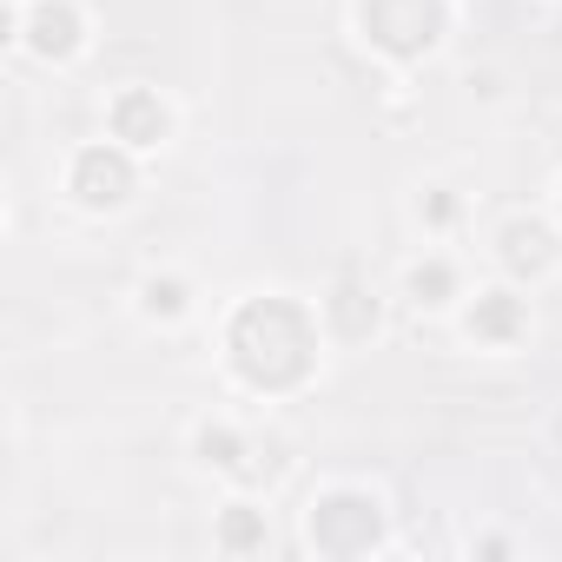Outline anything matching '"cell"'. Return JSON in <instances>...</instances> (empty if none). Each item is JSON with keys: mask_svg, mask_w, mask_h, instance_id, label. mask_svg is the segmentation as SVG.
Listing matches in <instances>:
<instances>
[{"mask_svg": "<svg viewBox=\"0 0 562 562\" xmlns=\"http://www.w3.org/2000/svg\"><path fill=\"white\" fill-rule=\"evenodd\" d=\"M312 542L325 555H364L378 536H384V516H378V496H358V490H331L312 503Z\"/></svg>", "mask_w": 562, "mask_h": 562, "instance_id": "3957f363", "label": "cell"}, {"mask_svg": "<svg viewBox=\"0 0 562 562\" xmlns=\"http://www.w3.org/2000/svg\"><path fill=\"white\" fill-rule=\"evenodd\" d=\"M555 258V238H549V225H536V218H516L509 232H503V265L509 271H542Z\"/></svg>", "mask_w": 562, "mask_h": 562, "instance_id": "ba28073f", "label": "cell"}, {"mask_svg": "<svg viewBox=\"0 0 562 562\" xmlns=\"http://www.w3.org/2000/svg\"><path fill=\"white\" fill-rule=\"evenodd\" d=\"M331 325H338L345 338H364V331L378 325V299H364L358 285H338V299H331Z\"/></svg>", "mask_w": 562, "mask_h": 562, "instance_id": "9c48e42d", "label": "cell"}, {"mask_svg": "<svg viewBox=\"0 0 562 562\" xmlns=\"http://www.w3.org/2000/svg\"><path fill=\"white\" fill-rule=\"evenodd\" d=\"M225 351H232V371L251 391H292V384L312 378L318 331H312L305 305H292V299H251V305L232 312Z\"/></svg>", "mask_w": 562, "mask_h": 562, "instance_id": "6da1fadb", "label": "cell"}, {"mask_svg": "<svg viewBox=\"0 0 562 562\" xmlns=\"http://www.w3.org/2000/svg\"><path fill=\"white\" fill-rule=\"evenodd\" d=\"M516 331H522V299H509V292H483L476 312H470V338H476V345H509Z\"/></svg>", "mask_w": 562, "mask_h": 562, "instance_id": "52a82bcc", "label": "cell"}, {"mask_svg": "<svg viewBox=\"0 0 562 562\" xmlns=\"http://www.w3.org/2000/svg\"><path fill=\"white\" fill-rule=\"evenodd\" d=\"M113 139H126V146H159V139H166V106H159V93H146V87L120 93V100H113Z\"/></svg>", "mask_w": 562, "mask_h": 562, "instance_id": "8992f818", "label": "cell"}, {"mask_svg": "<svg viewBox=\"0 0 562 562\" xmlns=\"http://www.w3.org/2000/svg\"><path fill=\"white\" fill-rule=\"evenodd\" d=\"M199 457H205L212 470H245V443H238V430H225V424H205V430H199Z\"/></svg>", "mask_w": 562, "mask_h": 562, "instance_id": "8fae6325", "label": "cell"}, {"mask_svg": "<svg viewBox=\"0 0 562 562\" xmlns=\"http://www.w3.org/2000/svg\"><path fill=\"white\" fill-rule=\"evenodd\" d=\"M74 192H80V205H93V212L126 205V192H133V159H126L120 146H87V153L74 159Z\"/></svg>", "mask_w": 562, "mask_h": 562, "instance_id": "277c9868", "label": "cell"}, {"mask_svg": "<svg viewBox=\"0 0 562 562\" xmlns=\"http://www.w3.org/2000/svg\"><path fill=\"white\" fill-rule=\"evenodd\" d=\"M218 549H232V555L265 549V516H258V509H225V516H218Z\"/></svg>", "mask_w": 562, "mask_h": 562, "instance_id": "30bf717a", "label": "cell"}, {"mask_svg": "<svg viewBox=\"0 0 562 562\" xmlns=\"http://www.w3.org/2000/svg\"><path fill=\"white\" fill-rule=\"evenodd\" d=\"M450 292H457V271H450V265H437V258H430V265H417V271H411V299H417V305H443Z\"/></svg>", "mask_w": 562, "mask_h": 562, "instance_id": "7c38bea8", "label": "cell"}, {"mask_svg": "<svg viewBox=\"0 0 562 562\" xmlns=\"http://www.w3.org/2000/svg\"><path fill=\"white\" fill-rule=\"evenodd\" d=\"M364 34L371 47H384L391 60H424L443 41V0H364Z\"/></svg>", "mask_w": 562, "mask_h": 562, "instance_id": "7a4b0ae2", "label": "cell"}, {"mask_svg": "<svg viewBox=\"0 0 562 562\" xmlns=\"http://www.w3.org/2000/svg\"><path fill=\"white\" fill-rule=\"evenodd\" d=\"M430 218L450 225V218H457V199H450V192H430Z\"/></svg>", "mask_w": 562, "mask_h": 562, "instance_id": "5bb4252c", "label": "cell"}, {"mask_svg": "<svg viewBox=\"0 0 562 562\" xmlns=\"http://www.w3.org/2000/svg\"><path fill=\"white\" fill-rule=\"evenodd\" d=\"M27 47L41 60H67L80 47V14L67 8V0H41V8L27 14Z\"/></svg>", "mask_w": 562, "mask_h": 562, "instance_id": "5b68a950", "label": "cell"}, {"mask_svg": "<svg viewBox=\"0 0 562 562\" xmlns=\"http://www.w3.org/2000/svg\"><path fill=\"white\" fill-rule=\"evenodd\" d=\"M146 312L153 318H179L186 312V285H179V278H153V285H146Z\"/></svg>", "mask_w": 562, "mask_h": 562, "instance_id": "4fadbf2b", "label": "cell"}]
</instances>
